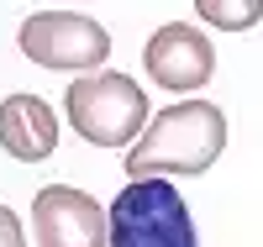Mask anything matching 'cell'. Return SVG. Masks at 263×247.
I'll return each instance as SVG.
<instances>
[{"label":"cell","instance_id":"5b68a950","mask_svg":"<svg viewBox=\"0 0 263 247\" xmlns=\"http://www.w3.org/2000/svg\"><path fill=\"white\" fill-rule=\"evenodd\" d=\"M37 247H105V211L74 184H48L32 200Z\"/></svg>","mask_w":263,"mask_h":247},{"label":"cell","instance_id":"ba28073f","mask_svg":"<svg viewBox=\"0 0 263 247\" xmlns=\"http://www.w3.org/2000/svg\"><path fill=\"white\" fill-rule=\"evenodd\" d=\"M200 21H211V27H253V21L263 16V0H242V6H227V0H200Z\"/></svg>","mask_w":263,"mask_h":247},{"label":"cell","instance_id":"7a4b0ae2","mask_svg":"<svg viewBox=\"0 0 263 247\" xmlns=\"http://www.w3.org/2000/svg\"><path fill=\"white\" fill-rule=\"evenodd\" d=\"M105 247H200L184 195L168 179H132L105 211Z\"/></svg>","mask_w":263,"mask_h":247},{"label":"cell","instance_id":"8992f818","mask_svg":"<svg viewBox=\"0 0 263 247\" xmlns=\"http://www.w3.org/2000/svg\"><path fill=\"white\" fill-rule=\"evenodd\" d=\"M142 63H147L153 84L184 95V89H200V84L216 74V48H211L205 32L190 27V21H168V27H158V32L147 37Z\"/></svg>","mask_w":263,"mask_h":247},{"label":"cell","instance_id":"277c9868","mask_svg":"<svg viewBox=\"0 0 263 247\" xmlns=\"http://www.w3.org/2000/svg\"><path fill=\"white\" fill-rule=\"evenodd\" d=\"M16 48L27 53L37 69H74V74H90L111 58V32L90 16H74V11H37L21 21L16 32Z\"/></svg>","mask_w":263,"mask_h":247},{"label":"cell","instance_id":"3957f363","mask_svg":"<svg viewBox=\"0 0 263 247\" xmlns=\"http://www.w3.org/2000/svg\"><path fill=\"white\" fill-rule=\"evenodd\" d=\"M63 110H69V126L95 147L137 142L147 116H153L142 84L126 74H79L69 84V95H63Z\"/></svg>","mask_w":263,"mask_h":247},{"label":"cell","instance_id":"6da1fadb","mask_svg":"<svg viewBox=\"0 0 263 247\" xmlns=\"http://www.w3.org/2000/svg\"><path fill=\"white\" fill-rule=\"evenodd\" d=\"M227 147V116L211 100H179L153 110L142 137L126 153L132 179H168V174H205Z\"/></svg>","mask_w":263,"mask_h":247},{"label":"cell","instance_id":"9c48e42d","mask_svg":"<svg viewBox=\"0 0 263 247\" xmlns=\"http://www.w3.org/2000/svg\"><path fill=\"white\" fill-rule=\"evenodd\" d=\"M0 247H27V237H21V221L11 205H0Z\"/></svg>","mask_w":263,"mask_h":247},{"label":"cell","instance_id":"52a82bcc","mask_svg":"<svg viewBox=\"0 0 263 247\" xmlns=\"http://www.w3.org/2000/svg\"><path fill=\"white\" fill-rule=\"evenodd\" d=\"M0 147L21 163H42L58 147V116L37 95H6L0 100Z\"/></svg>","mask_w":263,"mask_h":247}]
</instances>
